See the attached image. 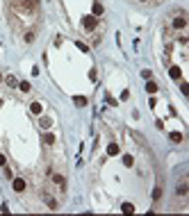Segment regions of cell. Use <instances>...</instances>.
I'll use <instances>...</instances> for the list:
<instances>
[{"label": "cell", "instance_id": "obj_10", "mask_svg": "<svg viewBox=\"0 0 189 216\" xmlns=\"http://www.w3.org/2000/svg\"><path fill=\"white\" fill-rule=\"evenodd\" d=\"M94 14H98V16L103 14V5L100 2H94Z\"/></svg>", "mask_w": 189, "mask_h": 216}, {"label": "cell", "instance_id": "obj_3", "mask_svg": "<svg viewBox=\"0 0 189 216\" xmlns=\"http://www.w3.org/2000/svg\"><path fill=\"white\" fill-rule=\"evenodd\" d=\"M53 184H55V189L62 191V194L66 191V178L62 173H53Z\"/></svg>", "mask_w": 189, "mask_h": 216}, {"label": "cell", "instance_id": "obj_2", "mask_svg": "<svg viewBox=\"0 0 189 216\" xmlns=\"http://www.w3.org/2000/svg\"><path fill=\"white\" fill-rule=\"evenodd\" d=\"M41 196H43V202H46L48 209H59V200H57L55 196H50L48 191H43V189H41Z\"/></svg>", "mask_w": 189, "mask_h": 216}, {"label": "cell", "instance_id": "obj_9", "mask_svg": "<svg viewBox=\"0 0 189 216\" xmlns=\"http://www.w3.org/2000/svg\"><path fill=\"white\" fill-rule=\"evenodd\" d=\"M171 141L180 143V141H182V134H178V132H171Z\"/></svg>", "mask_w": 189, "mask_h": 216}, {"label": "cell", "instance_id": "obj_12", "mask_svg": "<svg viewBox=\"0 0 189 216\" xmlns=\"http://www.w3.org/2000/svg\"><path fill=\"white\" fill-rule=\"evenodd\" d=\"M123 162H125V166H132V157H130V155H125Z\"/></svg>", "mask_w": 189, "mask_h": 216}, {"label": "cell", "instance_id": "obj_11", "mask_svg": "<svg viewBox=\"0 0 189 216\" xmlns=\"http://www.w3.org/2000/svg\"><path fill=\"white\" fill-rule=\"evenodd\" d=\"M146 89L151 91V93H155V91H157V84H155V82H148V86H146Z\"/></svg>", "mask_w": 189, "mask_h": 216}, {"label": "cell", "instance_id": "obj_6", "mask_svg": "<svg viewBox=\"0 0 189 216\" xmlns=\"http://www.w3.org/2000/svg\"><path fill=\"white\" fill-rule=\"evenodd\" d=\"M34 39H37V32H34V30H27V32H23V41H25L27 46H30V43H34Z\"/></svg>", "mask_w": 189, "mask_h": 216}, {"label": "cell", "instance_id": "obj_8", "mask_svg": "<svg viewBox=\"0 0 189 216\" xmlns=\"http://www.w3.org/2000/svg\"><path fill=\"white\" fill-rule=\"evenodd\" d=\"M107 153H110V155H119V146H116V143H110V148H107Z\"/></svg>", "mask_w": 189, "mask_h": 216}, {"label": "cell", "instance_id": "obj_15", "mask_svg": "<svg viewBox=\"0 0 189 216\" xmlns=\"http://www.w3.org/2000/svg\"><path fill=\"white\" fill-rule=\"evenodd\" d=\"M0 166H7V162H5V157L0 155Z\"/></svg>", "mask_w": 189, "mask_h": 216}, {"label": "cell", "instance_id": "obj_13", "mask_svg": "<svg viewBox=\"0 0 189 216\" xmlns=\"http://www.w3.org/2000/svg\"><path fill=\"white\" fill-rule=\"evenodd\" d=\"M18 86H21V91H30V84H27V82H21Z\"/></svg>", "mask_w": 189, "mask_h": 216}, {"label": "cell", "instance_id": "obj_14", "mask_svg": "<svg viewBox=\"0 0 189 216\" xmlns=\"http://www.w3.org/2000/svg\"><path fill=\"white\" fill-rule=\"evenodd\" d=\"M139 2H144V5H155V0H139Z\"/></svg>", "mask_w": 189, "mask_h": 216}, {"label": "cell", "instance_id": "obj_4", "mask_svg": "<svg viewBox=\"0 0 189 216\" xmlns=\"http://www.w3.org/2000/svg\"><path fill=\"white\" fill-rule=\"evenodd\" d=\"M187 194H189V184H187V178H182L178 182V186H175V196L178 198H187Z\"/></svg>", "mask_w": 189, "mask_h": 216}, {"label": "cell", "instance_id": "obj_5", "mask_svg": "<svg viewBox=\"0 0 189 216\" xmlns=\"http://www.w3.org/2000/svg\"><path fill=\"white\" fill-rule=\"evenodd\" d=\"M11 186H14V191H16V194H23V191L27 189V182H25L23 178H16L14 182H11Z\"/></svg>", "mask_w": 189, "mask_h": 216}, {"label": "cell", "instance_id": "obj_7", "mask_svg": "<svg viewBox=\"0 0 189 216\" xmlns=\"http://www.w3.org/2000/svg\"><path fill=\"white\" fill-rule=\"evenodd\" d=\"M5 82H7V86H16V78L14 75H5Z\"/></svg>", "mask_w": 189, "mask_h": 216}, {"label": "cell", "instance_id": "obj_1", "mask_svg": "<svg viewBox=\"0 0 189 216\" xmlns=\"http://www.w3.org/2000/svg\"><path fill=\"white\" fill-rule=\"evenodd\" d=\"M169 25H171V32L185 34V30H187V16H185V11H175V14L169 18Z\"/></svg>", "mask_w": 189, "mask_h": 216}]
</instances>
